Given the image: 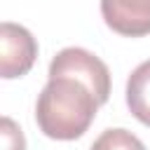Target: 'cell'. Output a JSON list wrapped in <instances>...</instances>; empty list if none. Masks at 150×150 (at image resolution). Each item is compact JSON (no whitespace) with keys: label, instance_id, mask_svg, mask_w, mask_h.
<instances>
[{"label":"cell","instance_id":"7a4b0ae2","mask_svg":"<svg viewBox=\"0 0 150 150\" xmlns=\"http://www.w3.org/2000/svg\"><path fill=\"white\" fill-rule=\"evenodd\" d=\"M49 75H70L80 82H84L98 103L103 105L110 96V70L108 66L91 52L82 47H66L61 49L52 63H49Z\"/></svg>","mask_w":150,"mask_h":150},{"label":"cell","instance_id":"8992f818","mask_svg":"<svg viewBox=\"0 0 150 150\" xmlns=\"http://www.w3.org/2000/svg\"><path fill=\"white\" fill-rule=\"evenodd\" d=\"M91 150H145V145L127 129H105L91 143Z\"/></svg>","mask_w":150,"mask_h":150},{"label":"cell","instance_id":"6da1fadb","mask_svg":"<svg viewBox=\"0 0 150 150\" xmlns=\"http://www.w3.org/2000/svg\"><path fill=\"white\" fill-rule=\"evenodd\" d=\"M98 105V98L84 82L70 75H49L35 103V120L45 136L75 141L89 129Z\"/></svg>","mask_w":150,"mask_h":150},{"label":"cell","instance_id":"277c9868","mask_svg":"<svg viewBox=\"0 0 150 150\" xmlns=\"http://www.w3.org/2000/svg\"><path fill=\"white\" fill-rule=\"evenodd\" d=\"M101 16L120 35L143 38L150 33V0H101Z\"/></svg>","mask_w":150,"mask_h":150},{"label":"cell","instance_id":"3957f363","mask_svg":"<svg viewBox=\"0 0 150 150\" xmlns=\"http://www.w3.org/2000/svg\"><path fill=\"white\" fill-rule=\"evenodd\" d=\"M38 56V42L28 28L2 21L0 26V75L5 80L26 75Z\"/></svg>","mask_w":150,"mask_h":150},{"label":"cell","instance_id":"52a82bcc","mask_svg":"<svg viewBox=\"0 0 150 150\" xmlns=\"http://www.w3.org/2000/svg\"><path fill=\"white\" fill-rule=\"evenodd\" d=\"M0 138H2V150H26V138L21 127L7 115L0 120Z\"/></svg>","mask_w":150,"mask_h":150},{"label":"cell","instance_id":"5b68a950","mask_svg":"<svg viewBox=\"0 0 150 150\" xmlns=\"http://www.w3.org/2000/svg\"><path fill=\"white\" fill-rule=\"evenodd\" d=\"M127 105L141 124L150 127V61L131 70L127 80Z\"/></svg>","mask_w":150,"mask_h":150}]
</instances>
